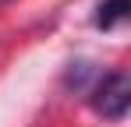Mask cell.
<instances>
[{"label":"cell","mask_w":131,"mask_h":127,"mask_svg":"<svg viewBox=\"0 0 131 127\" xmlns=\"http://www.w3.org/2000/svg\"><path fill=\"white\" fill-rule=\"evenodd\" d=\"M131 106V78L124 71H113L103 81L96 85L92 92V109L103 117V120H124Z\"/></svg>","instance_id":"obj_1"},{"label":"cell","mask_w":131,"mask_h":127,"mask_svg":"<svg viewBox=\"0 0 131 127\" xmlns=\"http://www.w3.org/2000/svg\"><path fill=\"white\" fill-rule=\"evenodd\" d=\"M124 18H128V0H103L96 11V28H113Z\"/></svg>","instance_id":"obj_2"}]
</instances>
